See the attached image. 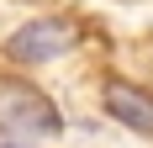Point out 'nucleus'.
Masks as SVG:
<instances>
[{
	"label": "nucleus",
	"instance_id": "nucleus-1",
	"mask_svg": "<svg viewBox=\"0 0 153 148\" xmlns=\"http://www.w3.org/2000/svg\"><path fill=\"white\" fill-rule=\"evenodd\" d=\"M0 132L5 138H58L63 117L37 85L0 74Z\"/></svg>",
	"mask_w": 153,
	"mask_h": 148
},
{
	"label": "nucleus",
	"instance_id": "nucleus-2",
	"mask_svg": "<svg viewBox=\"0 0 153 148\" xmlns=\"http://www.w3.org/2000/svg\"><path fill=\"white\" fill-rule=\"evenodd\" d=\"M74 37H79V32L69 27V21H58V16L27 21L21 32L5 37V58H16V64H48V58H58V53H69Z\"/></svg>",
	"mask_w": 153,
	"mask_h": 148
},
{
	"label": "nucleus",
	"instance_id": "nucleus-3",
	"mask_svg": "<svg viewBox=\"0 0 153 148\" xmlns=\"http://www.w3.org/2000/svg\"><path fill=\"white\" fill-rule=\"evenodd\" d=\"M106 111L122 127H132V132L153 138V95H143L137 85H127V79H111L106 85Z\"/></svg>",
	"mask_w": 153,
	"mask_h": 148
},
{
	"label": "nucleus",
	"instance_id": "nucleus-4",
	"mask_svg": "<svg viewBox=\"0 0 153 148\" xmlns=\"http://www.w3.org/2000/svg\"><path fill=\"white\" fill-rule=\"evenodd\" d=\"M0 148H27V143H11V138H5V143H0Z\"/></svg>",
	"mask_w": 153,
	"mask_h": 148
}]
</instances>
